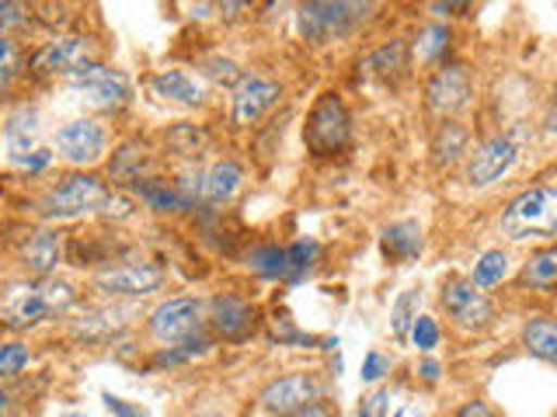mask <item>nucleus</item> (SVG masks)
<instances>
[{"mask_svg": "<svg viewBox=\"0 0 557 417\" xmlns=\"http://www.w3.org/2000/svg\"><path fill=\"white\" fill-rule=\"evenodd\" d=\"M74 303H77V289L63 282V278L57 275L28 278V282H17L4 292V300H0V320L14 330H32L52 317H63Z\"/></svg>", "mask_w": 557, "mask_h": 417, "instance_id": "nucleus-1", "label": "nucleus"}, {"mask_svg": "<svg viewBox=\"0 0 557 417\" xmlns=\"http://www.w3.org/2000/svg\"><path fill=\"white\" fill-rule=\"evenodd\" d=\"M104 195H109V185L87 170H70L57 185H49L39 199V216L49 223H63V219H77L87 213H98Z\"/></svg>", "mask_w": 557, "mask_h": 417, "instance_id": "nucleus-2", "label": "nucleus"}, {"mask_svg": "<svg viewBox=\"0 0 557 417\" xmlns=\"http://www.w3.org/2000/svg\"><path fill=\"white\" fill-rule=\"evenodd\" d=\"M554 226H557V195L550 185L527 188L522 195L509 202V208H505V216H502V230L512 240H530V237L550 240Z\"/></svg>", "mask_w": 557, "mask_h": 417, "instance_id": "nucleus-3", "label": "nucleus"}, {"mask_svg": "<svg viewBox=\"0 0 557 417\" xmlns=\"http://www.w3.org/2000/svg\"><path fill=\"white\" fill-rule=\"evenodd\" d=\"M87 63H98L95 42L81 31H60L32 52L28 70H32V77H42V80H52V77L70 80Z\"/></svg>", "mask_w": 557, "mask_h": 417, "instance_id": "nucleus-4", "label": "nucleus"}, {"mask_svg": "<svg viewBox=\"0 0 557 417\" xmlns=\"http://www.w3.org/2000/svg\"><path fill=\"white\" fill-rule=\"evenodd\" d=\"M104 153H109V129H104L101 118L95 115L70 118L52 132V156H60V161L74 170L101 164Z\"/></svg>", "mask_w": 557, "mask_h": 417, "instance_id": "nucleus-5", "label": "nucleus"}, {"mask_svg": "<svg viewBox=\"0 0 557 417\" xmlns=\"http://www.w3.org/2000/svg\"><path fill=\"white\" fill-rule=\"evenodd\" d=\"M370 11V4H304L296 11V28H300L307 42L327 46L345 39L348 31H356Z\"/></svg>", "mask_w": 557, "mask_h": 417, "instance_id": "nucleus-6", "label": "nucleus"}, {"mask_svg": "<svg viewBox=\"0 0 557 417\" xmlns=\"http://www.w3.org/2000/svg\"><path fill=\"white\" fill-rule=\"evenodd\" d=\"M66 84L74 87V91L81 94V101L91 104L95 112H119V109H126L129 98H133L129 77L122 74V70L104 66V63H87Z\"/></svg>", "mask_w": 557, "mask_h": 417, "instance_id": "nucleus-7", "label": "nucleus"}, {"mask_svg": "<svg viewBox=\"0 0 557 417\" xmlns=\"http://www.w3.org/2000/svg\"><path fill=\"white\" fill-rule=\"evenodd\" d=\"M348 126H352V118H348L345 101L335 91H324L318 104H313V112L307 118V132H304L310 153L313 156L338 153L348 143Z\"/></svg>", "mask_w": 557, "mask_h": 417, "instance_id": "nucleus-8", "label": "nucleus"}, {"mask_svg": "<svg viewBox=\"0 0 557 417\" xmlns=\"http://www.w3.org/2000/svg\"><path fill=\"white\" fill-rule=\"evenodd\" d=\"M199 327H202V306L196 300H188V295H171V300L157 303L147 317L150 338L164 348L199 338Z\"/></svg>", "mask_w": 557, "mask_h": 417, "instance_id": "nucleus-9", "label": "nucleus"}, {"mask_svg": "<svg viewBox=\"0 0 557 417\" xmlns=\"http://www.w3.org/2000/svg\"><path fill=\"white\" fill-rule=\"evenodd\" d=\"M164 286V268L150 261H112L95 271V289L104 295H122V300H144Z\"/></svg>", "mask_w": 557, "mask_h": 417, "instance_id": "nucleus-10", "label": "nucleus"}, {"mask_svg": "<svg viewBox=\"0 0 557 417\" xmlns=\"http://www.w3.org/2000/svg\"><path fill=\"white\" fill-rule=\"evenodd\" d=\"M443 306L453 317V324L463 330H484L495 317V303L487 300V292H481L470 278L463 275H449L443 282Z\"/></svg>", "mask_w": 557, "mask_h": 417, "instance_id": "nucleus-11", "label": "nucleus"}, {"mask_svg": "<svg viewBox=\"0 0 557 417\" xmlns=\"http://www.w3.org/2000/svg\"><path fill=\"white\" fill-rule=\"evenodd\" d=\"M321 396H324V382L313 372H286L261 390V407L275 417H286V414L313 407Z\"/></svg>", "mask_w": 557, "mask_h": 417, "instance_id": "nucleus-12", "label": "nucleus"}, {"mask_svg": "<svg viewBox=\"0 0 557 417\" xmlns=\"http://www.w3.org/2000/svg\"><path fill=\"white\" fill-rule=\"evenodd\" d=\"M516 161H519V143H516V136L502 132V136L484 139V143H481L474 153H470V161H467V185H470V188H487V185H495V181H502L505 174L512 170Z\"/></svg>", "mask_w": 557, "mask_h": 417, "instance_id": "nucleus-13", "label": "nucleus"}, {"mask_svg": "<svg viewBox=\"0 0 557 417\" xmlns=\"http://www.w3.org/2000/svg\"><path fill=\"white\" fill-rule=\"evenodd\" d=\"M470 91H474V80H470V66L463 63H446L432 74L429 87H425V98H429V109L435 115H453L460 112L463 104L470 101Z\"/></svg>", "mask_w": 557, "mask_h": 417, "instance_id": "nucleus-14", "label": "nucleus"}, {"mask_svg": "<svg viewBox=\"0 0 557 417\" xmlns=\"http://www.w3.org/2000/svg\"><path fill=\"white\" fill-rule=\"evenodd\" d=\"M278 98H283V87L275 80L261 77V74H240V80L234 84V94H231L234 122L237 126H251V122L265 115Z\"/></svg>", "mask_w": 557, "mask_h": 417, "instance_id": "nucleus-15", "label": "nucleus"}, {"mask_svg": "<svg viewBox=\"0 0 557 417\" xmlns=\"http://www.w3.org/2000/svg\"><path fill=\"white\" fill-rule=\"evenodd\" d=\"M63 233L60 230H35L25 243H22V268L32 278H49L57 275V268L63 265Z\"/></svg>", "mask_w": 557, "mask_h": 417, "instance_id": "nucleus-16", "label": "nucleus"}, {"mask_svg": "<svg viewBox=\"0 0 557 417\" xmlns=\"http://www.w3.org/2000/svg\"><path fill=\"white\" fill-rule=\"evenodd\" d=\"M255 320H258L255 306L248 300H240V295H216V300L209 303V324H213V330L226 341L248 338Z\"/></svg>", "mask_w": 557, "mask_h": 417, "instance_id": "nucleus-17", "label": "nucleus"}, {"mask_svg": "<svg viewBox=\"0 0 557 417\" xmlns=\"http://www.w3.org/2000/svg\"><path fill=\"white\" fill-rule=\"evenodd\" d=\"M133 309L126 306H87L81 317L70 320V330H74V338L81 341H109L115 338L122 327H126L129 320H122V317H129Z\"/></svg>", "mask_w": 557, "mask_h": 417, "instance_id": "nucleus-18", "label": "nucleus"}, {"mask_svg": "<svg viewBox=\"0 0 557 417\" xmlns=\"http://www.w3.org/2000/svg\"><path fill=\"white\" fill-rule=\"evenodd\" d=\"M150 91L168 101V104H185V109H199L206 101V87L185 74V70H161V74L150 77Z\"/></svg>", "mask_w": 557, "mask_h": 417, "instance_id": "nucleus-19", "label": "nucleus"}, {"mask_svg": "<svg viewBox=\"0 0 557 417\" xmlns=\"http://www.w3.org/2000/svg\"><path fill=\"white\" fill-rule=\"evenodd\" d=\"M4 147H8V161L14 167H22L28 156L39 150V115H35V109H17L8 118Z\"/></svg>", "mask_w": 557, "mask_h": 417, "instance_id": "nucleus-20", "label": "nucleus"}, {"mask_svg": "<svg viewBox=\"0 0 557 417\" xmlns=\"http://www.w3.org/2000/svg\"><path fill=\"white\" fill-rule=\"evenodd\" d=\"M133 195L144 202L147 208H153V213H185V208L191 205L178 188H174V181H164V178H139L129 185Z\"/></svg>", "mask_w": 557, "mask_h": 417, "instance_id": "nucleus-21", "label": "nucleus"}, {"mask_svg": "<svg viewBox=\"0 0 557 417\" xmlns=\"http://www.w3.org/2000/svg\"><path fill=\"white\" fill-rule=\"evenodd\" d=\"M240 185H244V167L226 156V161H216L213 167L202 174V191H199V195L206 202H213V205H223V202H231L237 195Z\"/></svg>", "mask_w": 557, "mask_h": 417, "instance_id": "nucleus-22", "label": "nucleus"}, {"mask_svg": "<svg viewBox=\"0 0 557 417\" xmlns=\"http://www.w3.org/2000/svg\"><path fill=\"white\" fill-rule=\"evenodd\" d=\"M153 164V153L144 139H129V143H122L115 153H112V181H122V185H133L139 178H147V170Z\"/></svg>", "mask_w": 557, "mask_h": 417, "instance_id": "nucleus-23", "label": "nucleus"}, {"mask_svg": "<svg viewBox=\"0 0 557 417\" xmlns=\"http://www.w3.org/2000/svg\"><path fill=\"white\" fill-rule=\"evenodd\" d=\"M467 147H470V132L460 126V122H453V118L446 122L443 118V126L435 129V136H432V164L435 167H453L467 153Z\"/></svg>", "mask_w": 557, "mask_h": 417, "instance_id": "nucleus-24", "label": "nucleus"}, {"mask_svg": "<svg viewBox=\"0 0 557 417\" xmlns=\"http://www.w3.org/2000/svg\"><path fill=\"white\" fill-rule=\"evenodd\" d=\"M383 254L394 261H411L422 254V226L405 219V223H391L383 230Z\"/></svg>", "mask_w": 557, "mask_h": 417, "instance_id": "nucleus-25", "label": "nucleus"}, {"mask_svg": "<svg viewBox=\"0 0 557 417\" xmlns=\"http://www.w3.org/2000/svg\"><path fill=\"white\" fill-rule=\"evenodd\" d=\"M362 66H366V74H373L380 80H397L408 70V46L394 39L387 46H380L376 52H370Z\"/></svg>", "mask_w": 557, "mask_h": 417, "instance_id": "nucleus-26", "label": "nucleus"}, {"mask_svg": "<svg viewBox=\"0 0 557 417\" xmlns=\"http://www.w3.org/2000/svg\"><path fill=\"white\" fill-rule=\"evenodd\" d=\"M25 70H28V63H25L22 46L14 42L11 31H0V101H4L14 91Z\"/></svg>", "mask_w": 557, "mask_h": 417, "instance_id": "nucleus-27", "label": "nucleus"}, {"mask_svg": "<svg viewBox=\"0 0 557 417\" xmlns=\"http://www.w3.org/2000/svg\"><path fill=\"white\" fill-rule=\"evenodd\" d=\"M522 344H527V352L544 358V362H557V327L550 317H533L522 327Z\"/></svg>", "mask_w": 557, "mask_h": 417, "instance_id": "nucleus-28", "label": "nucleus"}, {"mask_svg": "<svg viewBox=\"0 0 557 417\" xmlns=\"http://www.w3.org/2000/svg\"><path fill=\"white\" fill-rule=\"evenodd\" d=\"M554 278H557V251L554 248H544V251H536L527 261V268H522L519 282L536 289V292H550L554 289Z\"/></svg>", "mask_w": 557, "mask_h": 417, "instance_id": "nucleus-29", "label": "nucleus"}, {"mask_svg": "<svg viewBox=\"0 0 557 417\" xmlns=\"http://www.w3.org/2000/svg\"><path fill=\"white\" fill-rule=\"evenodd\" d=\"M248 268L265 275V278H289V261H286V248H275V243H269V248H258L248 254Z\"/></svg>", "mask_w": 557, "mask_h": 417, "instance_id": "nucleus-30", "label": "nucleus"}, {"mask_svg": "<svg viewBox=\"0 0 557 417\" xmlns=\"http://www.w3.org/2000/svg\"><path fill=\"white\" fill-rule=\"evenodd\" d=\"M509 275V257H505V251H484L478 257L474 265V275H470V282H474L478 289H492L498 286L502 278Z\"/></svg>", "mask_w": 557, "mask_h": 417, "instance_id": "nucleus-31", "label": "nucleus"}, {"mask_svg": "<svg viewBox=\"0 0 557 417\" xmlns=\"http://www.w3.org/2000/svg\"><path fill=\"white\" fill-rule=\"evenodd\" d=\"M418 303H422V289H408L400 292V300L394 303V313H391V327H394V338L397 341H408V330L418 317Z\"/></svg>", "mask_w": 557, "mask_h": 417, "instance_id": "nucleus-32", "label": "nucleus"}, {"mask_svg": "<svg viewBox=\"0 0 557 417\" xmlns=\"http://www.w3.org/2000/svg\"><path fill=\"white\" fill-rule=\"evenodd\" d=\"M446 49H449V28L425 25L422 31H418L414 52H418V60H422V63H435L440 56H446Z\"/></svg>", "mask_w": 557, "mask_h": 417, "instance_id": "nucleus-33", "label": "nucleus"}, {"mask_svg": "<svg viewBox=\"0 0 557 417\" xmlns=\"http://www.w3.org/2000/svg\"><path fill=\"white\" fill-rule=\"evenodd\" d=\"M28 362H32L28 344H22V341H0V379H4V382L22 376L28 369Z\"/></svg>", "mask_w": 557, "mask_h": 417, "instance_id": "nucleus-34", "label": "nucleus"}, {"mask_svg": "<svg viewBox=\"0 0 557 417\" xmlns=\"http://www.w3.org/2000/svg\"><path fill=\"white\" fill-rule=\"evenodd\" d=\"M168 143L178 156H199L206 150V143H209V136L199 126H185V122H182V126L168 136Z\"/></svg>", "mask_w": 557, "mask_h": 417, "instance_id": "nucleus-35", "label": "nucleus"}, {"mask_svg": "<svg viewBox=\"0 0 557 417\" xmlns=\"http://www.w3.org/2000/svg\"><path fill=\"white\" fill-rule=\"evenodd\" d=\"M321 248L313 240H296L293 248H286V261H289V278H300L313 268V261H318Z\"/></svg>", "mask_w": 557, "mask_h": 417, "instance_id": "nucleus-36", "label": "nucleus"}, {"mask_svg": "<svg viewBox=\"0 0 557 417\" xmlns=\"http://www.w3.org/2000/svg\"><path fill=\"white\" fill-rule=\"evenodd\" d=\"M98 213H101L104 219H115V223H122V219H129V216L136 213V202H133L129 195H122V191H109V195H104V202H101Z\"/></svg>", "mask_w": 557, "mask_h": 417, "instance_id": "nucleus-37", "label": "nucleus"}, {"mask_svg": "<svg viewBox=\"0 0 557 417\" xmlns=\"http://www.w3.org/2000/svg\"><path fill=\"white\" fill-rule=\"evenodd\" d=\"M408 334H411L414 348H422V352H432V348L440 344V327H435L432 317H414Z\"/></svg>", "mask_w": 557, "mask_h": 417, "instance_id": "nucleus-38", "label": "nucleus"}, {"mask_svg": "<svg viewBox=\"0 0 557 417\" xmlns=\"http://www.w3.org/2000/svg\"><path fill=\"white\" fill-rule=\"evenodd\" d=\"M387 410H391V390H383V387L366 393L359 404V417H387Z\"/></svg>", "mask_w": 557, "mask_h": 417, "instance_id": "nucleus-39", "label": "nucleus"}, {"mask_svg": "<svg viewBox=\"0 0 557 417\" xmlns=\"http://www.w3.org/2000/svg\"><path fill=\"white\" fill-rule=\"evenodd\" d=\"M202 70L213 80H220V84H237L240 80V70H237V63L234 60H223V56H213V60H206L202 63Z\"/></svg>", "mask_w": 557, "mask_h": 417, "instance_id": "nucleus-40", "label": "nucleus"}, {"mask_svg": "<svg viewBox=\"0 0 557 417\" xmlns=\"http://www.w3.org/2000/svg\"><path fill=\"white\" fill-rule=\"evenodd\" d=\"M28 14H32V11H28L25 4H8V0H0V31L25 25V22H28Z\"/></svg>", "mask_w": 557, "mask_h": 417, "instance_id": "nucleus-41", "label": "nucleus"}, {"mask_svg": "<svg viewBox=\"0 0 557 417\" xmlns=\"http://www.w3.org/2000/svg\"><path fill=\"white\" fill-rule=\"evenodd\" d=\"M391 372V362L383 358L380 352H370L362 362V382H376L380 376H387Z\"/></svg>", "mask_w": 557, "mask_h": 417, "instance_id": "nucleus-42", "label": "nucleus"}, {"mask_svg": "<svg viewBox=\"0 0 557 417\" xmlns=\"http://www.w3.org/2000/svg\"><path fill=\"white\" fill-rule=\"evenodd\" d=\"M0 417H17V393L0 379Z\"/></svg>", "mask_w": 557, "mask_h": 417, "instance_id": "nucleus-43", "label": "nucleus"}, {"mask_svg": "<svg viewBox=\"0 0 557 417\" xmlns=\"http://www.w3.org/2000/svg\"><path fill=\"white\" fill-rule=\"evenodd\" d=\"M104 404H109V410H112L115 417H144V410L129 407L126 400H119V396H112V393H104Z\"/></svg>", "mask_w": 557, "mask_h": 417, "instance_id": "nucleus-44", "label": "nucleus"}, {"mask_svg": "<svg viewBox=\"0 0 557 417\" xmlns=\"http://www.w3.org/2000/svg\"><path fill=\"white\" fill-rule=\"evenodd\" d=\"M457 417H495V410L484 404V400H470V404H463L457 410Z\"/></svg>", "mask_w": 557, "mask_h": 417, "instance_id": "nucleus-45", "label": "nucleus"}, {"mask_svg": "<svg viewBox=\"0 0 557 417\" xmlns=\"http://www.w3.org/2000/svg\"><path fill=\"white\" fill-rule=\"evenodd\" d=\"M418 372H422L429 382H435V379H440V372H443V369H440V362H435V358H425L422 365H418Z\"/></svg>", "mask_w": 557, "mask_h": 417, "instance_id": "nucleus-46", "label": "nucleus"}, {"mask_svg": "<svg viewBox=\"0 0 557 417\" xmlns=\"http://www.w3.org/2000/svg\"><path fill=\"white\" fill-rule=\"evenodd\" d=\"M324 414V407L321 404H313V407H307V410H296V414H286V417H321Z\"/></svg>", "mask_w": 557, "mask_h": 417, "instance_id": "nucleus-47", "label": "nucleus"}, {"mask_svg": "<svg viewBox=\"0 0 557 417\" xmlns=\"http://www.w3.org/2000/svg\"><path fill=\"white\" fill-rule=\"evenodd\" d=\"M435 14H453V11H463V4H432Z\"/></svg>", "mask_w": 557, "mask_h": 417, "instance_id": "nucleus-48", "label": "nucleus"}, {"mask_svg": "<svg viewBox=\"0 0 557 417\" xmlns=\"http://www.w3.org/2000/svg\"><path fill=\"white\" fill-rule=\"evenodd\" d=\"M196 417H223V414H216V410H202V414H196Z\"/></svg>", "mask_w": 557, "mask_h": 417, "instance_id": "nucleus-49", "label": "nucleus"}, {"mask_svg": "<svg viewBox=\"0 0 557 417\" xmlns=\"http://www.w3.org/2000/svg\"><path fill=\"white\" fill-rule=\"evenodd\" d=\"M66 417H84V414H66Z\"/></svg>", "mask_w": 557, "mask_h": 417, "instance_id": "nucleus-50", "label": "nucleus"}, {"mask_svg": "<svg viewBox=\"0 0 557 417\" xmlns=\"http://www.w3.org/2000/svg\"><path fill=\"white\" fill-rule=\"evenodd\" d=\"M321 417H331V414H327V410H324V414H321Z\"/></svg>", "mask_w": 557, "mask_h": 417, "instance_id": "nucleus-51", "label": "nucleus"}, {"mask_svg": "<svg viewBox=\"0 0 557 417\" xmlns=\"http://www.w3.org/2000/svg\"><path fill=\"white\" fill-rule=\"evenodd\" d=\"M397 417H400V414H397Z\"/></svg>", "mask_w": 557, "mask_h": 417, "instance_id": "nucleus-52", "label": "nucleus"}]
</instances>
